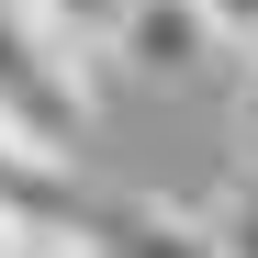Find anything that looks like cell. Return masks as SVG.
<instances>
[{
	"instance_id": "cell-1",
	"label": "cell",
	"mask_w": 258,
	"mask_h": 258,
	"mask_svg": "<svg viewBox=\"0 0 258 258\" xmlns=\"http://www.w3.org/2000/svg\"><path fill=\"white\" fill-rule=\"evenodd\" d=\"M79 123H90V90H79V56L45 45V23L23 0H0V135L79 157Z\"/></svg>"
},
{
	"instance_id": "cell-2",
	"label": "cell",
	"mask_w": 258,
	"mask_h": 258,
	"mask_svg": "<svg viewBox=\"0 0 258 258\" xmlns=\"http://www.w3.org/2000/svg\"><path fill=\"white\" fill-rule=\"evenodd\" d=\"M79 247L90 258H213V225L180 202H146V191H112L79 213Z\"/></svg>"
},
{
	"instance_id": "cell-3",
	"label": "cell",
	"mask_w": 258,
	"mask_h": 258,
	"mask_svg": "<svg viewBox=\"0 0 258 258\" xmlns=\"http://www.w3.org/2000/svg\"><path fill=\"white\" fill-rule=\"evenodd\" d=\"M123 68L135 79H202L213 56V23H202V0H135V12H123V45H112Z\"/></svg>"
},
{
	"instance_id": "cell-4",
	"label": "cell",
	"mask_w": 258,
	"mask_h": 258,
	"mask_svg": "<svg viewBox=\"0 0 258 258\" xmlns=\"http://www.w3.org/2000/svg\"><path fill=\"white\" fill-rule=\"evenodd\" d=\"M23 12L45 23V45H56V56L90 68V56H112V45H123V12H135V0H23Z\"/></svg>"
},
{
	"instance_id": "cell-5",
	"label": "cell",
	"mask_w": 258,
	"mask_h": 258,
	"mask_svg": "<svg viewBox=\"0 0 258 258\" xmlns=\"http://www.w3.org/2000/svg\"><path fill=\"white\" fill-rule=\"evenodd\" d=\"M202 225H213V258H258V168L202 202Z\"/></svg>"
},
{
	"instance_id": "cell-6",
	"label": "cell",
	"mask_w": 258,
	"mask_h": 258,
	"mask_svg": "<svg viewBox=\"0 0 258 258\" xmlns=\"http://www.w3.org/2000/svg\"><path fill=\"white\" fill-rule=\"evenodd\" d=\"M202 23H213L225 56H258V0H202Z\"/></svg>"
},
{
	"instance_id": "cell-7",
	"label": "cell",
	"mask_w": 258,
	"mask_h": 258,
	"mask_svg": "<svg viewBox=\"0 0 258 258\" xmlns=\"http://www.w3.org/2000/svg\"><path fill=\"white\" fill-rule=\"evenodd\" d=\"M236 123H247V168H258V56H247V101H236Z\"/></svg>"
},
{
	"instance_id": "cell-8",
	"label": "cell",
	"mask_w": 258,
	"mask_h": 258,
	"mask_svg": "<svg viewBox=\"0 0 258 258\" xmlns=\"http://www.w3.org/2000/svg\"><path fill=\"white\" fill-rule=\"evenodd\" d=\"M0 258H34V236H23V225H12V213H0Z\"/></svg>"
},
{
	"instance_id": "cell-9",
	"label": "cell",
	"mask_w": 258,
	"mask_h": 258,
	"mask_svg": "<svg viewBox=\"0 0 258 258\" xmlns=\"http://www.w3.org/2000/svg\"><path fill=\"white\" fill-rule=\"evenodd\" d=\"M34 258H90V247H34Z\"/></svg>"
}]
</instances>
